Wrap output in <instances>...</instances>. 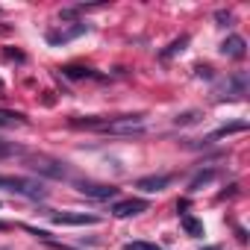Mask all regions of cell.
Here are the masks:
<instances>
[{
	"mask_svg": "<svg viewBox=\"0 0 250 250\" xmlns=\"http://www.w3.org/2000/svg\"><path fill=\"white\" fill-rule=\"evenodd\" d=\"M147 209H150V203L142 200V197H130V200L112 203V215H115V218H133V215H142V212H147Z\"/></svg>",
	"mask_w": 250,
	"mask_h": 250,
	"instance_id": "cell-4",
	"label": "cell"
},
{
	"mask_svg": "<svg viewBox=\"0 0 250 250\" xmlns=\"http://www.w3.org/2000/svg\"><path fill=\"white\" fill-rule=\"evenodd\" d=\"M85 30H88V24H71V27H59V30H50V33H47V42H50L53 47H59V44H68V42L80 39Z\"/></svg>",
	"mask_w": 250,
	"mask_h": 250,
	"instance_id": "cell-5",
	"label": "cell"
},
{
	"mask_svg": "<svg viewBox=\"0 0 250 250\" xmlns=\"http://www.w3.org/2000/svg\"><path fill=\"white\" fill-rule=\"evenodd\" d=\"M27 162H30L33 171H39V174H44V177H53V180H62V177H65V162H56V159H50V156H30Z\"/></svg>",
	"mask_w": 250,
	"mask_h": 250,
	"instance_id": "cell-3",
	"label": "cell"
},
{
	"mask_svg": "<svg viewBox=\"0 0 250 250\" xmlns=\"http://www.w3.org/2000/svg\"><path fill=\"white\" fill-rule=\"evenodd\" d=\"M174 177L171 174H156V177H142L139 183H136V188H142V191H162L168 183H171Z\"/></svg>",
	"mask_w": 250,
	"mask_h": 250,
	"instance_id": "cell-9",
	"label": "cell"
},
{
	"mask_svg": "<svg viewBox=\"0 0 250 250\" xmlns=\"http://www.w3.org/2000/svg\"><path fill=\"white\" fill-rule=\"evenodd\" d=\"M71 127L97 130V133H115V136H133L145 130V115H121V118H74Z\"/></svg>",
	"mask_w": 250,
	"mask_h": 250,
	"instance_id": "cell-1",
	"label": "cell"
},
{
	"mask_svg": "<svg viewBox=\"0 0 250 250\" xmlns=\"http://www.w3.org/2000/svg\"><path fill=\"white\" fill-rule=\"evenodd\" d=\"M6 227H9V224H3V221H0V229H6Z\"/></svg>",
	"mask_w": 250,
	"mask_h": 250,
	"instance_id": "cell-22",
	"label": "cell"
},
{
	"mask_svg": "<svg viewBox=\"0 0 250 250\" xmlns=\"http://www.w3.org/2000/svg\"><path fill=\"white\" fill-rule=\"evenodd\" d=\"M186 44H188V36H180L177 42H171L165 50H162V59H171V56H177V53H183L186 50Z\"/></svg>",
	"mask_w": 250,
	"mask_h": 250,
	"instance_id": "cell-14",
	"label": "cell"
},
{
	"mask_svg": "<svg viewBox=\"0 0 250 250\" xmlns=\"http://www.w3.org/2000/svg\"><path fill=\"white\" fill-rule=\"evenodd\" d=\"M227 85L232 88V94H235V97H244V94H247V74H241V71H238V74H232Z\"/></svg>",
	"mask_w": 250,
	"mask_h": 250,
	"instance_id": "cell-12",
	"label": "cell"
},
{
	"mask_svg": "<svg viewBox=\"0 0 250 250\" xmlns=\"http://www.w3.org/2000/svg\"><path fill=\"white\" fill-rule=\"evenodd\" d=\"M124 250H162V247L153 244V241H127V244H124Z\"/></svg>",
	"mask_w": 250,
	"mask_h": 250,
	"instance_id": "cell-16",
	"label": "cell"
},
{
	"mask_svg": "<svg viewBox=\"0 0 250 250\" xmlns=\"http://www.w3.org/2000/svg\"><path fill=\"white\" fill-rule=\"evenodd\" d=\"M212 180H215V171H212V168H209V171H200V174L188 183V188H191V191H197L200 186H206V183H212Z\"/></svg>",
	"mask_w": 250,
	"mask_h": 250,
	"instance_id": "cell-15",
	"label": "cell"
},
{
	"mask_svg": "<svg viewBox=\"0 0 250 250\" xmlns=\"http://www.w3.org/2000/svg\"><path fill=\"white\" fill-rule=\"evenodd\" d=\"M180 224H183V229H186L191 238H200V235H203V221H197L194 215H183Z\"/></svg>",
	"mask_w": 250,
	"mask_h": 250,
	"instance_id": "cell-11",
	"label": "cell"
},
{
	"mask_svg": "<svg viewBox=\"0 0 250 250\" xmlns=\"http://www.w3.org/2000/svg\"><path fill=\"white\" fill-rule=\"evenodd\" d=\"M197 77H206V80H209V77H212V68H197Z\"/></svg>",
	"mask_w": 250,
	"mask_h": 250,
	"instance_id": "cell-20",
	"label": "cell"
},
{
	"mask_svg": "<svg viewBox=\"0 0 250 250\" xmlns=\"http://www.w3.org/2000/svg\"><path fill=\"white\" fill-rule=\"evenodd\" d=\"M221 53L229 56V59H244V53H247V42H244L241 36H229V39L221 44Z\"/></svg>",
	"mask_w": 250,
	"mask_h": 250,
	"instance_id": "cell-8",
	"label": "cell"
},
{
	"mask_svg": "<svg viewBox=\"0 0 250 250\" xmlns=\"http://www.w3.org/2000/svg\"><path fill=\"white\" fill-rule=\"evenodd\" d=\"M203 250H221V247H203Z\"/></svg>",
	"mask_w": 250,
	"mask_h": 250,
	"instance_id": "cell-23",
	"label": "cell"
},
{
	"mask_svg": "<svg viewBox=\"0 0 250 250\" xmlns=\"http://www.w3.org/2000/svg\"><path fill=\"white\" fill-rule=\"evenodd\" d=\"M197 118H200V112H183V115H177V124L186 127V124H194Z\"/></svg>",
	"mask_w": 250,
	"mask_h": 250,
	"instance_id": "cell-18",
	"label": "cell"
},
{
	"mask_svg": "<svg viewBox=\"0 0 250 250\" xmlns=\"http://www.w3.org/2000/svg\"><path fill=\"white\" fill-rule=\"evenodd\" d=\"M53 224H71V227H85V224H97V215H85V212H59L50 215Z\"/></svg>",
	"mask_w": 250,
	"mask_h": 250,
	"instance_id": "cell-7",
	"label": "cell"
},
{
	"mask_svg": "<svg viewBox=\"0 0 250 250\" xmlns=\"http://www.w3.org/2000/svg\"><path fill=\"white\" fill-rule=\"evenodd\" d=\"M77 188L94 200H112L118 194V186H103V183H77Z\"/></svg>",
	"mask_w": 250,
	"mask_h": 250,
	"instance_id": "cell-6",
	"label": "cell"
},
{
	"mask_svg": "<svg viewBox=\"0 0 250 250\" xmlns=\"http://www.w3.org/2000/svg\"><path fill=\"white\" fill-rule=\"evenodd\" d=\"M244 130H247V121H235V124H227V127L215 130L209 139H203V145H212L215 139H224V136H232V133H244Z\"/></svg>",
	"mask_w": 250,
	"mask_h": 250,
	"instance_id": "cell-10",
	"label": "cell"
},
{
	"mask_svg": "<svg viewBox=\"0 0 250 250\" xmlns=\"http://www.w3.org/2000/svg\"><path fill=\"white\" fill-rule=\"evenodd\" d=\"M6 56L9 59H24V53H18V50H6Z\"/></svg>",
	"mask_w": 250,
	"mask_h": 250,
	"instance_id": "cell-21",
	"label": "cell"
},
{
	"mask_svg": "<svg viewBox=\"0 0 250 250\" xmlns=\"http://www.w3.org/2000/svg\"><path fill=\"white\" fill-rule=\"evenodd\" d=\"M62 74L68 80H88V77H94V71L91 68H83V65H68V68H62Z\"/></svg>",
	"mask_w": 250,
	"mask_h": 250,
	"instance_id": "cell-13",
	"label": "cell"
},
{
	"mask_svg": "<svg viewBox=\"0 0 250 250\" xmlns=\"http://www.w3.org/2000/svg\"><path fill=\"white\" fill-rule=\"evenodd\" d=\"M15 153H21L15 145H9V142H3L0 139V159H9V156H15Z\"/></svg>",
	"mask_w": 250,
	"mask_h": 250,
	"instance_id": "cell-17",
	"label": "cell"
},
{
	"mask_svg": "<svg viewBox=\"0 0 250 250\" xmlns=\"http://www.w3.org/2000/svg\"><path fill=\"white\" fill-rule=\"evenodd\" d=\"M215 21H221V24H227V21H229V12H224V9H218V12H215Z\"/></svg>",
	"mask_w": 250,
	"mask_h": 250,
	"instance_id": "cell-19",
	"label": "cell"
},
{
	"mask_svg": "<svg viewBox=\"0 0 250 250\" xmlns=\"http://www.w3.org/2000/svg\"><path fill=\"white\" fill-rule=\"evenodd\" d=\"M0 188H9L21 197H30V200H42L47 194V188L39 183V180H27V177H3L0 174Z\"/></svg>",
	"mask_w": 250,
	"mask_h": 250,
	"instance_id": "cell-2",
	"label": "cell"
}]
</instances>
